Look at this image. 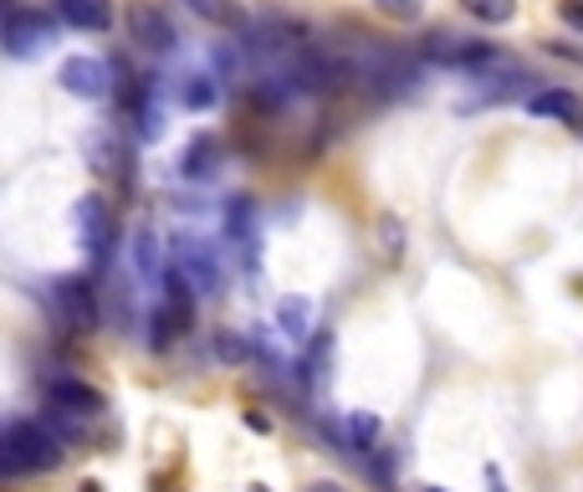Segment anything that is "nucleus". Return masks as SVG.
Segmentation results:
<instances>
[{
    "label": "nucleus",
    "mask_w": 583,
    "mask_h": 492,
    "mask_svg": "<svg viewBox=\"0 0 583 492\" xmlns=\"http://www.w3.org/2000/svg\"><path fill=\"white\" fill-rule=\"evenodd\" d=\"M62 467V442L47 425L36 421H11L0 425V477H26V472H51Z\"/></svg>",
    "instance_id": "1"
},
{
    "label": "nucleus",
    "mask_w": 583,
    "mask_h": 492,
    "mask_svg": "<svg viewBox=\"0 0 583 492\" xmlns=\"http://www.w3.org/2000/svg\"><path fill=\"white\" fill-rule=\"evenodd\" d=\"M72 226H77V241H83L87 256H102V247L113 241V211H108V201L102 195H77V205H72Z\"/></svg>",
    "instance_id": "2"
},
{
    "label": "nucleus",
    "mask_w": 583,
    "mask_h": 492,
    "mask_svg": "<svg viewBox=\"0 0 583 492\" xmlns=\"http://www.w3.org/2000/svg\"><path fill=\"white\" fill-rule=\"evenodd\" d=\"M51 303H57V313L77 328V334H93L98 328V298H93V288H87L83 277H57L51 283Z\"/></svg>",
    "instance_id": "3"
},
{
    "label": "nucleus",
    "mask_w": 583,
    "mask_h": 492,
    "mask_svg": "<svg viewBox=\"0 0 583 492\" xmlns=\"http://www.w3.org/2000/svg\"><path fill=\"white\" fill-rule=\"evenodd\" d=\"M0 47L11 57H36V51L51 47V21L41 11H16V16L0 26Z\"/></svg>",
    "instance_id": "4"
},
{
    "label": "nucleus",
    "mask_w": 583,
    "mask_h": 492,
    "mask_svg": "<svg viewBox=\"0 0 583 492\" xmlns=\"http://www.w3.org/2000/svg\"><path fill=\"white\" fill-rule=\"evenodd\" d=\"M129 36H134L144 51H154V57H165V51H174V26H169V16L159 11V5H149V0H138L134 11H129Z\"/></svg>",
    "instance_id": "5"
},
{
    "label": "nucleus",
    "mask_w": 583,
    "mask_h": 492,
    "mask_svg": "<svg viewBox=\"0 0 583 492\" xmlns=\"http://www.w3.org/2000/svg\"><path fill=\"white\" fill-rule=\"evenodd\" d=\"M174 267L190 277V288L201 292V298L220 292V262H216V252H210L205 241H180V262H174Z\"/></svg>",
    "instance_id": "6"
},
{
    "label": "nucleus",
    "mask_w": 583,
    "mask_h": 492,
    "mask_svg": "<svg viewBox=\"0 0 583 492\" xmlns=\"http://www.w3.org/2000/svg\"><path fill=\"white\" fill-rule=\"evenodd\" d=\"M62 87H68L72 98L98 103L108 93V68H102L98 57H68L62 62Z\"/></svg>",
    "instance_id": "7"
},
{
    "label": "nucleus",
    "mask_w": 583,
    "mask_h": 492,
    "mask_svg": "<svg viewBox=\"0 0 583 492\" xmlns=\"http://www.w3.org/2000/svg\"><path fill=\"white\" fill-rule=\"evenodd\" d=\"M47 400L57 410H72V416H98L102 410V395L93 391V385H83V380H72V374L47 380Z\"/></svg>",
    "instance_id": "8"
},
{
    "label": "nucleus",
    "mask_w": 583,
    "mask_h": 492,
    "mask_svg": "<svg viewBox=\"0 0 583 492\" xmlns=\"http://www.w3.org/2000/svg\"><path fill=\"white\" fill-rule=\"evenodd\" d=\"M527 113H537V119H558V123H579L583 119V103L568 93V87H543V93H533L527 98Z\"/></svg>",
    "instance_id": "9"
},
{
    "label": "nucleus",
    "mask_w": 583,
    "mask_h": 492,
    "mask_svg": "<svg viewBox=\"0 0 583 492\" xmlns=\"http://www.w3.org/2000/svg\"><path fill=\"white\" fill-rule=\"evenodd\" d=\"M57 5H62L68 26H77V32H108V21H113L108 0H57Z\"/></svg>",
    "instance_id": "10"
},
{
    "label": "nucleus",
    "mask_w": 583,
    "mask_h": 492,
    "mask_svg": "<svg viewBox=\"0 0 583 492\" xmlns=\"http://www.w3.org/2000/svg\"><path fill=\"white\" fill-rule=\"evenodd\" d=\"M277 319H282V328L292 339H307L317 328V308L307 303V298H292V292H287V298H277Z\"/></svg>",
    "instance_id": "11"
},
{
    "label": "nucleus",
    "mask_w": 583,
    "mask_h": 492,
    "mask_svg": "<svg viewBox=\"0 0 583 492\" xmlns=\"http://www.w3.org/2000/svg\"><path fill=\"white\" fill-rule=\"evenodd\" d=\"M134 272H138V283L144 288H154L159 283V237H154L149 226H138V237H134Z\"/></svg>",
    "instance_id": "12"
},
{
    "label": "nucleus",
    "mask_w": 583,
    "mask_h": 492,
    "mask_svg": "<svg viewBox=\"0 0 583 492\" xmlns=\"http://www.w3.org/2000/svg\"><path fill=\"white\" fill-rule=\"evenodd\" d=\"M216 170H220V144L210 134H201L184 149V175H190V180H210Z\"/></svg>",
    "instance_id": "13"
},
{
    "label": "nucleus",
    "mask_w": 583,
    "mask_h": 492,
    "mask_svg": "<svg viewBox=\"0 0 583 492\" xmlns=\"http://www.w3.org/2000/svg\"><path fill=\"white\" fill-rule=\"evenodd\" d=\"M216 77H205V72H195V77H184L180 87V103L190 108V113H205V108H216Z\"/></svg>",
    "instance_id": "14"
},
{
    "label": "nucleus",
    "mask_w": 583,
    "mask_h": 492,
    "mask_svg": "<svg viewBox=\"0 0 583 492\" xmlns=\"http://www.w3.org/2000/svg\"><path fill=\"white\" fill-rule=\"evenodd\" d=\"M184 5L201 21H210V26H241V5L235 0H184Z\"/></svg>",
    "instance_id": "15"
},
{
    "label": "nucleus",
    "mask_w": 583,
    "mask_h": 492,
    "mask_svg": "<svg viewBox=\"0 0 583 492\" xmlns=\"http://www.w3.org/2000/svg\"><path fill=\"white\" fill-rule=\"evenodd\" d=\"M471 16L486 21V26H507V21L517 16V0H461Z\"/></svg>",
    "instance_id": "16"
},
{
    "label": "nucleus",
    "mask_w": 583,
    "mask_h": 492,
    "mask_svg": "<svg viewBox=\"0 0 583 492\" xmlns=\"http://www.w3.org/2000/svg\"><path fill=\"white\" fill-rule=\"evenodd\" d=\"M226 231H231L235 241H251V231H256V211H251V201H231V211H226Z\"/></svg>",
    "instance_id": "17"
},
{
    "label": "nucleus",
    "mask_w": 583,
    "mask_h": 492,
    "mask_svg": "<svg viewBox=\"0 0 583 492\" xmlns=\"http://www.w3.org/2000/svg\"><path fill=\"white\" fill-rule=\"evenodd\" d=\"M374 436H379V416H374V410H353V416H349V442L353 446H368Z\"/></svg>",
    "instance_id": "18"
},
{
    "label": "nucleus",
    "mask_w": 583,
    "mask_h": 492,
    "mask_svg": "<svg viewBox=\"0 0 583 492\" xmlns=\"http://www.w3.org/2000/svg\"><path fill=\"white\" fill-rule=\"evenodd\" d=\"M216 359H220V364H246L251 344L241 339V334H220V339H216Z\"/></svg>",
    "instance_id": "19"
},
{
    "label": "nucleus",
    "mask_w": 583,
    "mask_h": 492,
    "mask_svg": "<svg viewBox=\"0 0 583 492\" xmlns=\"http://www.w3.org/2000/svg\"><path fill=\"white\" fill-rule=\"evenodd\" d=\"M379 241H384V256H389V262L404 256V226L394 221V216H379Z\"/></svg>",
    "instance_id": "20"
},
{
    "label": "nucleus",
    "mask_w": 583,
    "mask_h": 492,
    "mask_svg": "<svg viewBox=\"0 0 583 492\" xmlns=\"http://www.w3.org/2000/svg\"><path fill=\"white\" fill-rule=\"evenodd\" d=\"M374 5L394 21H420V11H425V0H374Z\"/></svg>",
    "instance_id": "21"
},
{
    "label": "nucleus",
    "mask_w": 583,
    "mask_h": 492,
    "mask_svg": "<svg viewBox=\"0 0 583 492\" xmlns=\"http://www.w3.org/2000/svg\"><path fill=\"white\" fill-rule=\"evenodd\" d=\"M558 16H563L568 26H579V32H583V0H558Z\"/></svg>",
    "instance_id": "22"
},
{
    "label": "nucleus",
    "mask_w": 583,
    "mask_h": 492,
    "mask_svg": "<svg viewBox=\"0 0 583 492\" xmlns=\"http://www.w3.org/2000/svg\"><path fill=\"white\" fill-rule=\"evenodd\" d=\"M307 492H349V488H343V482H333V477H323V482H313Z\"/></svg>",
    "instance_id": "23"
},
{
    "label": "nucleus",
    "mask_w": 583,
    "mask_h": 492,
    "mask_svg": "<svg viewBox=\"0 0 583 492\" xmlns=\"http://www.w3.org/2000/svg\"><path fill=\"white\" fill-rule=\"evenodd\" d=\"M425 492H446V488H425Z\"/></svg>",
    "instance_id": "24"
},
{
    "label": "nucleus",
    "mask_w": 583,
    "mask_h": 492,
    "mask_svg": "<svg viewBox=\"0 0 583 492\" xmlns=\"http://www.w3.org/2000/svg\"><path fill=\"white\" fill-rule=\"evenodd\" d=\"M251 492H267V488H251Z\"/></svg>",
    "instance_id": "25"
}]
</instances>
